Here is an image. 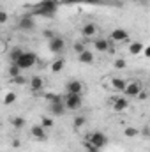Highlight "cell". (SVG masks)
<instances>
[{
	"mask_svg": "<svg viewBox=\"0 0 150 152\" xmlns=\"http://www.w3.org/2000/svg\"><path fill=\"white\" fill-rule=\"evenodd\" d=\"M57 9H58V0H41V2H37L34 5L32 12L37 14V16H48V18H51L57 12Z\"/></svg>",
	"mask_w": 150,
	"mask_h": 152,
	"instance_id": "1",
	"label": "cell"
},
{
	"mask_svg": "<svg viewBox=\"0 0 150 152\" xmlns=\"http://www.w3.org/2000/svg\"><path fill=\"white\" fill-rule=\"evenodd\" d=\"M62 99H64V104H66L67 112H78V110H81V106H83V96H78V94H66Z\"/></svg>",
	"mask_w": 150,
	"mask_h": 152,
	"instance_id": "2",
	"label": "cell"
},
{
	"mask_svg": "<svg viewBox=\"0 0 150 152\" xmlns=\"http://www.w3.org/2000/svg\"><path fill=\"white\" fill-rule=\"evenodd\" d=\"M36 62H37V55L34 53V51H25L23 55H21V58L16 62L23 71H27V69H32L34 66H36Z\"/></svg>",
	"mask_w": 150,
	"mask_h": 152,
	"instance_id": "3",
	"label": "cell"
},
{
	"mask_svg": "<svg viewBox=\"0 0 150 152\" xmlns=\"http://www.w3.org/2000/svg\"><path fill=\"white\" fill-rule=\"evenodd\" d=\"M87 140H88L92 145H95L97 149H103V147L108 145V136H106V133H103V131H92V133L87 136Z\"/></svg>",
	"mask_w": 150,
	"mask_h": 152,
	"instance_id": "4",
	"label": "cell"
},
{
	"mask_svg": "<svg viewBox=\"0 0 150 152\" xmlns=\"http://www.w3.org/2000/svg\"><path fill=\"white\" fill-rule=\"evenodd\" d=\"M131 37V34L125 30V28H113L111 32H110V36L108 39L111 41L113 44H122V42H127Z\"/></svg>",
	"mask_w": 150,
	"mask_h": 152,
	"instance_id": "5",
	"label": "cell"
},
{
	"mask_svg": "<svg viewBox=\"0 0 150 152\" xmlns=\"http://www.w3.org/2000/svg\"><path fill=\"white\" fill-rule=\"evenodd\" d=\"M141 90H143V87H141V83H140L138 80H129V81L125 83L124 96H125V97H138Z\"/></svg>",
	"mask_w": 150,
	"mask_h": 152,
	"instance_id": "6",
	"label": "cell"
},
{
	"mask_svg": "<svg viewBox=\"0 0 150 152\" xmlns=\"http://www.w3.org/2000/svg\"><path fill=\"white\" fill-rule=\"evenodd\" d=\"M87 90L85 83L79 81V80H69L66 83V94H78V96H83Z\"/></svg>",
	"mask_w": 150,
	"mask_h": 152,
	"instance_id": "7",
	"label": "cell"
},
{
	"mask_svg": "<svg viewBox=\"0 0 150 152\" xmlns=\"http://www.w3.org/2000/svg\"><path fill=\"white\" fill-rule=\"evenodd\" d=\"M92 44H94L95 51H99V53H110V50L113 46V42L108 37H95Z\"/></svg>",
	"mask_w": 150,
	"mask_h": 152,
	"instance_id": "8",
	"label": "cell"
},
{
	"mask_svg": "<svg viewBox=\"0 0 150 152\" xmlns=\"http://www.w3.org/2000/svg\"><path fill=\"white\" fill-rule=\"evenodd\" d=\"M48 48H50V51L51 53H62L64 50H66V39L62 37V36H57V37H53L51 41H48Z\"/></svg>",
	"mask_w": 150,
	"mask_h": 152,
	"instance_id": "9",
	"label": "cell"
},
{
	"mask_svg": "<svg viewBox=\"0 0 150 152\" xmlns=\"http://www.w3.org/2000/svg\"><path fill=\"white\" fill-rule=\"evenodd\" d=\"M111 106H113V112L122 113V112H125L129 108V99L125 96H117V97L111 99Z\"/></svg>",
	"mask_w": 150,
	"mask_h": 152,
	"instance_id": "10",
	"label": "cell"
},
{
	"mask_svg": "<svg viewBox=\"0 0 150 152\" xmlns=\"http://www.w3.org/2000/svg\"><path fill=\"white\" fill-rule=\"evenodd\" d=\"M81 36L85 39H95L99 36V27H97L95 23L88 21V23H85V25L81 27Z\"/></svg>",
	"mask_w": 150,
	"mask_h": 152,
	"instance_id": "11",
	"label": "cell"
},
{
	"mask_svg": "<svg viewBox=\"0 0 150 152\" xmlns=\"http://www.w3.org/2000/svg\"><path fill=\"white\" fill-rule=\"evenodd\" d=\"M125 80H122V78H117V76H110L108 78V81H106V85H108V88L110 90H115V92H122L124 94V90H125Z\"/></svg>",
	"mask_w": 150,
	"mask_h": 152,
	"instance_id": "12",
	"label": "cell"
},
{
	"mask_svg": "<svg viewBox=\"0 0 150 152\" xmlns=\"http://www.w3.org/2000/svg\"><path fill=\"white\" fill-rule=\"evenodd\" d=\"M44 87H46V81H44V78H42V76H32V78L28 80V88H30L34 94L42 92V90H44Z\"/></svg>",
	"mask_w": 150,
	"mask_h": 152,
	"instance_id": "13",
	"label": "cell"
},
{
	"mask_svg": "<svg viewBox=\"0 0 150 152\" xmlns=\"http://www.w3.org/2000/svg\"><path fill=\"white\" fill-rule=\"evenodd\" d=\"M48 129H44L41 124H36V126H32L30 127V136L34 138V140H37V142H44L46 138H48V133H46Z\"/></svg>",
	"mask_w": 150,
	"mask_h": 152,
	"instance_id": "14",
	"label": "cell"
},
{
	"mask_svg": "<svg viewBox=\"0 0 150 152\" xmlns=\"http://www.w3.org/2000/svg\"><path fill=\"white\" fill-rule=\"evenodd\" d=\"M18 27L21 28V30H34L36 28V21H34V18H32V14H25V16H21L20 20H18Z\"/></svg>",
	"mask_w": 150,
	"mask_h": 152,
	"instance_id": "15",
	"label": "cell"
},
{
	"mask_svg": "<svg viewBox=\"0 0 150 152\" xmlns=\"http://www.w3.org/2000/svg\"><path fill=\"white\" fill-rule=\"evenodd\" d=\"M127 51L131 53V55H141L143 51H145V44L141 42V41H133V42H129V46H127Z\"/></svg>",
	"mask_w": 150,
	"mask_h": 152,
	"instance_id": "16",
	"label": "cell"
},
{
	"mask_svg": "<svg viewBox=\"0 0 150 152\" xmlns=\"http://www.w3.org/2000/svg\"><path fill=\"white\" fill-rule=\"evenodd\" d=\"M78 60L81 62V64H87V66H90V64H94V53L90 51V50H85L83 53H79L78 55Z\"/></svg>",
	"mask_w": 150,
	"mask_h": 152,
	"instance_id": "17",
	"label": "cell"
},
{
	"mask_svg": "<svg viewBox=\"0 0 150 152\" xmlns=\"http://www.w3.org/2000/svg\"><path fill=\"white\" fill-rule=\"evenodd\" d=\"M23 53H25V51H23L21 48H18V46H16V48H12V50H11V53H9L11 64H16V62H18V60L21 58V55H23Z\"/></svg>",
	"mask_w": 150,
	"mask_h": 152,
	"instance_id": "18",
	"label": "cell"
},
{
	"mask_svg": "<svg viewBox=\"0 0 150 152\" xmlns=\"http://www.w3.org/2000/svg\"><path fill=\"white\" fill-rule=\"evenodd\" d=\"M25 124H27V120H25L21 115H16V117H12V118H11V126H12L14 129H23V127H25Z\"/></svg>",
	"mask_w": 150,
	"mask_h": 152,
	"instance_id": "19",
	"label": "cell"
},
{
	"mask_svg": "<svg viewBox=\"0 0 150 152\" xmlns=\"http://www.w3.org/2000/svg\"><path fill=\"white\" fill-rule=\"evenodd\" d=\"M64 64H66V62H64V58H60V57H58L57 60H53V62H51L50 71H51V73H60V71L64 69Z\"/></svg>",
	"mask_w": 150,
	"mask_h": 152,
	"instance_id": "20",
	"label": "cell"
},
{
	"mask_svg": "<svg viewBox=\"0 0 150 152\" xmlns=\"http://www.w3.org/2000/svg\"><path fill=\"white\" fill-rule=\"evenodd\" d=\"M73 126H74V129H81V127H85L87 126V117L85 115H76L74 118H73Z\"/></svg>",
	"mask_w": 150,
	"mask_h": 152,
	"instance_id": "21",
	"label": "cell"
},
{
	"mask_svg": "<svg viewBox=\"0 0 150 152\" xmlns=\"http://www.w3.org/2000/svg\"><path fill=\"white\" fill-rule=\"evenodd\" d=\"M21 71H23V69H21L18 64H11L7 73H9V76H11L12 80H16V78H20V76H21Z\"/></svg>",
	"mask_w": 150,
	"mask_h": 152,
	"instance_id": "22",
	"label": "cell"
},
{
	"mask_svg": "<svg viewBox=\"0 0 150 152\" xmlns=\"http://www.w3.org/2000/svg\"><path fill=\"white\" fill-rule=\"evenodd\" d=\"M140 133H141V131L136 129V127H125V129H124V134H125L127 138H136Z\"/></svg>",
	"mask_w": 150,
	"mask_h": 152,
	"instance_id": "23",
	"label": "cell"
},
{
	"mask_svg": "<svg viewBox=\"0 0 150 152\" xmlns=\"http://www.w3.org/2000/svg\"><path fill=\"white\" fill-rule=\"evenodd\" d=\"M113 67L118 69V71H122V69L127 67V62H125L124 58H115V60H113Z\"/></svg>",
	"mask_w": 150,
	"mask_h": 152,
	"instance_id": "24",
	"label": "cell"
},
{
	"mask_svg": "<svg viewBox=\"0 0 150 152\" xmlns=\"http://www.w3.org/2000/svg\"><path fill=\"white\" fill-rule=\"evenodd\" d=\"M41 126H42L44 129H51V127L55 126V122H53V118H50V117H42V118H41Z\"/></svg>",
	"mask_w": 150,
	"mask_h": 152,
	"instance_id": "25",
	"label": "cell"
},
{
	"mask_svg": "<svg viewBox=\"0 0 150 152\" xmlns=\"http://www.w3.org/2000/svg\"><path fill=\"white\" fill-rule=\"evenodd\" d=\"M14 101H16V92H7V96L4 97V104L9 106V104H12Z\"/></svg>",
	"mask_w": 150,
	"mask_h": 152,
	"instance_id": "26",
	"label": "cell"
},
{
	"mask_svg": "<svg viewBox=\"0 0 150 152\" xmlns=\"http://www.w3.org/2000/svg\"><path fill=\"white\" fill-rule=\"evenodd\" d=\"M73 50H74L76 53L79 55V53H83V51L87 50V46H85V42H81V41H76L74 44H73Z\"/></svg>",
	"mask_w": 150,
	"mask_h": 152,
	"instance_id": "27",
	"label": "cell"
},
{
	"mask_svg": "<svg viewBox=\"0 0 150 152\" xmlns=\"http://www.w3.org/2000/svg\"><path fill=\"white\" fill-rule=\"evenodd\" d=\"M42 36H44V37L48 39V41H51L53 37H57L58 34H57V32H53V30H50V28H46V30L42 32Z\"/></svg>",
	"mask_w": 150,
	"mask_h": 152,
	"instance_id": "28",
	"label": "cell"
},
{
	"mask_svg": "<svg viewBox=\"0 0 150 152\" xmlns=\"http://www.w3.org/2000/svg\"><path fill=\"white\" fill-rule=\"evenodd\" d=\"M7 20H9V14H7V11H0V23L4 25V23H7Z\"/></svg>",
	"mask_w": 150,
	"mask_h": 152,
	"instance_id": "29",
	"label": "cell"
},
{
	"mask_svg": "<svg viewBox=\"0 0 150 152\" xmlns=\"http://www.w3.org/2000/svg\"><path fill=\"white\" fill-rule=\"evenodd\" d=\"M143 55H145L147 58H150V44H149V46H145V51H143Z\"/></svg>",
	"mask_w": 150,
	"mask_h": 152,
	"instance_id": "30",
	"label": "cell"
},
{
	"mask_svg": "<svg viewBox=\"0 0 150 152\" xmlns=\"http://www.w3.org/2000/svg\"><path fill=\"white\" fill-rule=\"evenodd\" d=\"M147 97H149V94H147V92H143V90H141V92H140V96H138V99H147Z\"/></svg>",
	"mask_w": 150,
	"mask_h": 152,
	"instance_id": "31",
	"label": "cell"
},
{
	"mask_svg": "<svg viewBox=\"0 0 150 152\" xmlns=\"http://www.w3.org/2000/svg\"><path fill=\"white\" fill-rule=\"evenodd\" d=\"M141 134H143V136H150V127H145V129L141 131Z\"/></svg>",
	"mask_w": 150,
	"mask_h": 152,
	"instance_id": "32",
	"label": "cell"
},
{
	"mask_svg": "<svg viewBox=\"0 0 150 152\" xmlns=\"http://www.w3.org/2000/svg\"><path fill=\"white\" fill-rule=\"evenodd\" d=\"M12 147L18 149V147H20V140H12Z\"/></svg>",
	"mask_w": 150,
	"mask_h": 152,
	"instance_id": "33",
	"label": "cell"
},
{
	"mask_svg": "<svg viewBox=\"0 0 150 152\" xmlns=\"http://www.w3.org/2000/svg\"><path fill=\"white\" fill-rule=\"evenodd\" d=\"M81 2H90V4H95V2H99V0H81Z\"/></svg>",
	"mask_w": 150,
	"mask_h": 152,
	"instance_id": "34",
	"label": "cell"
},
{
	"mask_svg": "<svg viewBox=\"0 0 150 152\" xmlns=\"http://www.w3.org/2000/svg\"><path fill=\"white\" fill-rule=\"evenodd\" d=\"M85 152H99V149H92V151H85Z\"/></svg>",
	"mask_w": 150,
	"mask_h": 152,
	"instance_id": "35",
	"label": "cell"
},
{
	"mask_svg": "<svg viewBox=\"0 0 150 152\" xmlns=\"http://www.w3.org/2000/svg\"><path fill=\"white\" fill-rule=\"evenodd\" d=\"M149 87H150V80H149Z\"/></svg>",
	"mask_w": 150,
	"mask_h": 152,
	"instance_id": "36",
	"label": "cell"
}]
</instances>
